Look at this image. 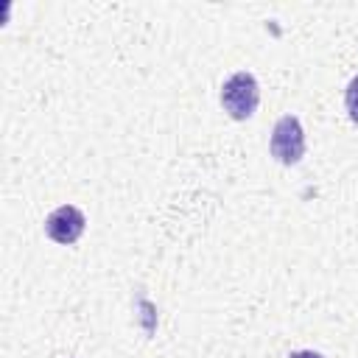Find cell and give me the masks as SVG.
Returning a JSON list of instances; mask_svg holds the SVG:
<instances>
[{"label": "cell", "instance_id": "obj_1", "mask_svg": "<svg viewBox=\"0 0 358 358\" xmlns=\"http://www.w3.org/2000/svg\"><path fill=\"white\" fill-rule=\"evenodd\" d=\"M257 101H260V87H257L255 76L246 70L232 73L221 87V103L229 112V117H235V120L252 117L257 109Z\"/></svg>", "mask_w": 358, "mask_h": 358}, {"label": "cell", "instance_id": "obj_2", "mask_svg": "<svg viewBox=\"0 0 358 358\" xmlns=\"http://www.w3.org/2000/svg\"><path fill=\"white\" fill-rule=\"evenodd\" d=\"M271 157L282 165H296L305 154V131L294 115H282L271 129Z\"/></svg>", "mask_w": 358, "mask_h": 358}, {"label": "cell", "instance_id": "obj_3", "mask_svg": "<svg viewBox=\"0 0 358 358\" xmlns=\"http://www.w3.org/2000/svg\"><path fill=\"white\" fill-rule=\"evenodd\" d=\"M84 227H87V218H84V213H81L78 207H73V204L56 207V210L48 215V221H45L48 238L56 241V243H64V246H67V243H76V241L81 238Z\"/></svg>", "mask_w": 358, "mask_h": 358}, {"label": "cell", "instance_id": "obj_4", "mask_svg": "<svg viewBox=\"0 0 358 358\" xmlns=\"http://www.w3.org/2000/svg\"><path fill=\"white\" fill-rule=\"evenodd\" d=\"M344 106H347V115L358 123V76L347 84V92H344Z\"/></svg>", "mask_w": 358, "mask_h": 358}, {"label": "cell", "instance_id": "obj_5", "mask_svg": "<svg viewBox=\"0 0 358 358\" xmlns=\"http://www.w3.org/2000/svg\"><path fill=\"white\" fill-rule=\"evenodd\" d=\"M288 358H324L322 352H313V350H296V352H291Z\"/></svg>", "mask_w": 358, "mask_h": 358}]
</instances>
